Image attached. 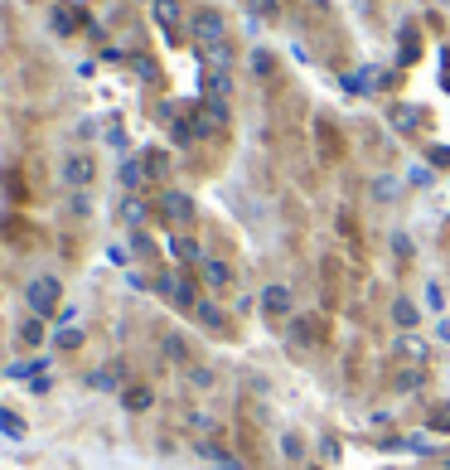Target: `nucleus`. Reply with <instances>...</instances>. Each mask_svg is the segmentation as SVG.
<instances>
[{
    "mask_svg": "<svg viewBox=\"0 0 450 470\" xmlns=\"http://www.w3.org/2000/svg\"><path fill=\"white\" fill-rule=\"evenodd\" d=\"M397 359H407L412 368H422V364H426V339H422V334H412V330H407V334L397 339Z\"/></svg>",
    "mask_w": 450,
    "mask_h": 470,
    "instance_id": "nucleus-1",
    "label": "nucleus"
},
{
    "mask_svg": "<svg viewBox=\"0 0 450 470\" xmlns=\"http://www.w3.org/2000/svg\"><path fill=\"white\" fill-rule=\"evenodd\" d=\"M319 334H324V325H319V315H300V320L291 325V339L300 344V349H305V344H315Z\"/></svg>",
    "mask_w": 450,
    "mask_h": 470,
    "instance_id": "nucleus-2",
    "label": "nucleus"
},
{
    "mask_svg": "<svg viewBox=\"0 0 450 470\" xmlns=\"http://www.w3.org/2000/svg\"><path fill=\"white\" fill-rule=\"evenodd\" d=\"M262 305L271 310V315H291V291H286V286H266Z\"/></svg>",
    "mask_w": 450,
    "mask_h": 470,
    "instance_id": "nucleus-3",
    "label": "nucleus"
},
{
    "mask_svg": "<svg viewBox=\"0 0 450 470\" xmlns=\"http://www.w3.org/2000/svg\"><path fill=\"white\" fill-rule=\"evenodd\" d=\"M393 320H397L402 330H412V325H417V305H412V301H397V305H393Z\"/></svg>",
    "mask_w": 450,
    "mask_h": 470,
    "instance_id": "nucleus-4",
    "label": "nucleus"
},
{
    "mask_svg": "<svg viewBox=\"0 0 450 470\" xmlns=\"http://www.w3.org/2000/svg\"><path fill=\"white\" fill-rule=\"evenodd\" d=\"M393 126H402V131H417V111H412V107H393Z\"/></svg>",
    "mask_w": 450,
    "mask_h": 470,
    "instance_id": "nucleus-5",
    "label": "nucleus"
},
{
    "mask_svg": "<svg viewBox=\"0 0 450 470\" xmlns=\"http://www.w3.org/2000/svg\"><path fill=\"white\" fill-rule=\"evenodd\" d=\"M204 277H209L213 286H228V281H233V277H228V267H223V262H209V267H204Z\"/></svg>",
    "mask_w": 450,
    "mask_h": 470,
    "instance_id": "nucleus-6",
    "label": "nucleus"
},
{
    "mask_svg": "<svg viewBox=\"0 0 450 470\" xmlns=\"http://www.w3.org/2000/svg\"><path fill=\"white\" fill-rule=\"evenodd\" d=\"M417 383H422V368H402V373H397V388H402V393H412Z\"/></svg>",
    "mask_w": 450,
    "mask_h": 470,
    "instance_id": "nucleus-7",
    "label": "nucleus"
},
{
    "mask_svg": "<svg viewBox=\"0 0 450 470\" xmlns=\"http://www.w3.org/2000/svg\"><path fill=\"white\" fill-rule=\"evenodd\" d=\"M426 305H431V310H446V291H441V286H436V281H431V286H426Z\"/></svg>",
    "mask_w": 450,
    "mask_h": 470,
    "instance_id": "nucleus-8",
    "label": "nucleus"
},
{
    "mask_svg": "<svg viewBox=\"0 0 450 470\" xmlns=\"http://www.w3.org/2000/svg\"><path fill=\"white\" fill-rule=\"evenodd\" d=\"M431 427H436V432H450V408H436V412H431Z\"/></svg>",
    "mask_w": 450,
    "mask_h": 470,
    "instance_id": "nucleus-9",
    "label": "nucleus"
},
{
    "mask_svg": "<svg viewBox=\"0 0 450 470\" xmlns=\"http://www.w3.org/2000/svg\"><path fill=\"white\" fill-rule=\"evenodd\" d=\"M247 5H252L257 15H276V0H247Z\"/></svg>",
    "mask_w": 450,
    "mask_h": 470,
    "instance_id": "nucleus-10",
    "label": "nucleus"
},
{
    "mask_svg": "<svg viewBox=\"0 0 450 470\" xmlns=\"http://www.w3.org/2000/svg\"><path fill=\"white\" fill-rule=\"evenodd\" d=\"M436 334H441V339L450 344V320H441V325H436Z\"/></svg>",
    "mask_w": 450,
    "mask_h": 470,
    "instance_id": "nucleus-11",
    "label": "nucleus"
}]
</instances>
